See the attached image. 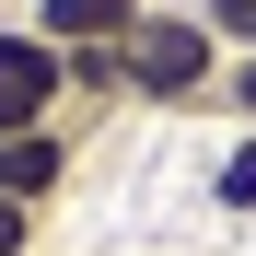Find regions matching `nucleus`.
Instances as JSON below:
<instances>
[{
    "mask_svg": "<svg viewBox=\"0 0 256 256\" xmlns=\"http://www.w3.org/2000/svg\"><path fill=\"white\" fill-rule=\"evenodd\" d=\"M222 94V35L198 24V0H152L128 24V105H210Z\"/></svg>",
    "mask_w": 256,
    "mask_h": 256,
    "instance_id": "f257e3e1",
    "label": "nucleus"
},
{
    "mask_svg": "<svg viewBox=\"0 0 256 256\" xmlns=\"http://www.w3.org/2000/svg\"><path fill=\"white\" fill-rule=\"evenodd\" d=\"M35 222H47V210H24L12 186H0V256H35Z\"/></svg>",
    "mask_w": 256,
    "mask_h": 256,
    "instance_id": "6e6552de",
    "label": "nucleus"
},
{
    "mask_svg": "<svg viewBox=\"0 0 256 256\" xmlns=\"http://www.w3.org/2000/svg\"><path fill=\"white\" fill-rule=\"evenodd\" d=\"M70 163H82V152H70L58 116H47V128H12V140H0V186H12L24 210H47V198L70 186Z\"/></svg>",
    "mask_w": 256,
    "mask_h": 256,
    "instance_id": "7ed1b4c3",
    "label": "nucleus"
},
{
    "mask_svg": "<svg viewBox=\"0 0 256 256\" xmlns=\"http://www.w3.org/2000/svg\"><path fill=\"white\" fill-rule=\"evenodd\" d=\"M210 105H222L233 128H256V58H222V94H210Z\"/></svg>",
    "mask_w": 256,
    "mask_h": 256,
    "instance_id": "0eeeda50",
    "label": "nucleus"
},
{
    "mask_svg": "<svg viewBox=\"0 0 256 256\" xmlns=\"http://www.w3.org/2000/svg\"><path fill=\"white\" fill-rule=\"evenodd\" d=\"M140 12H152V0H35L24 24L47 35V47H116V35L140 24Z\"/></svg>",
    "mask_w": 256,
    "mask_h": 256,
    "instance_id": "20e7f679",
    "label": "nucleus"
},
{
    "mask_svg": "<svg viewBox=\"0 0 256 256\" xmlns=\"http://www.w3.org/2000/svg\"><path fill=\"white\" fill-rule=\"evenodd\" d=\"M58 105H70V47H47L35 24H0V140L47 128Z\"/></svg>",
    "mask_w": 256,
    "mask_h": 256,
    "instance_id": "f03ea898",
    "label": "nucleus"
},
{
    "mask_svg": "<svg viewBox=\"0 0 256 256\" xmlns=\"http://www.w3.org/2000/svg\"><path fill=\"white\" fill-rule=\"evenodd\" d=\"M210 210H222V222H256V128L222 140V163H210Z\"/></svg>",
    "mask_w": 256,
    "mask_h": 256,
    "instance_id": "39448f33",
    "label": "nucleus"
},
{
    "mask_svg": "<svg viewBox=\"0 0 256 256\" xmlns=\"http://www.w3.org/2000/svg\"><path fill=\"white\" fill-rule=\"evenodd\" d=\"M198 24L222 35V58H256V0H198Z\"/></svg>",
    "mask_w": 256,
    "mask_h": 256,
    "instance_id": "423d86ee",
    "label": "nucleus"
}]
</instances>
